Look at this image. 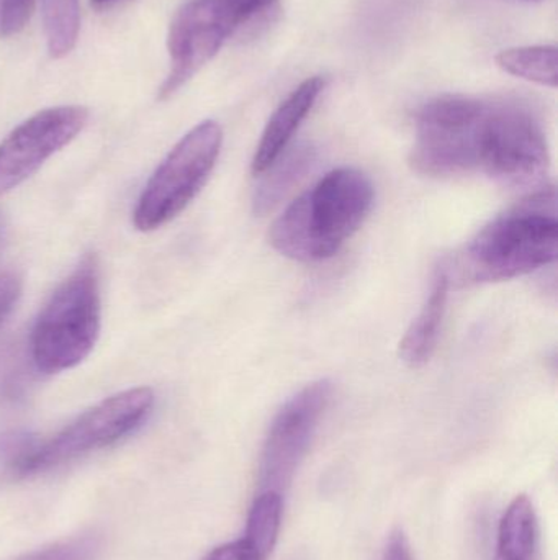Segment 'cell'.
Here are the masks:
<instances>
[{"mask_svg": "<svg viewBox=\"0 0 558 560\" xmlns=\"http://www.w3.org/2000/svg\"><path fill=\"white\" fill-rule=\"evenodd\" d=\"M549 163L543 121L518 98L439 95L416 112L409 164L422 176L480 173L526 186L543 179Z\"/></svg>", "mask_w": 558, "mask_h": 560, "instance_id": "1", "label": "cell"}, {"mask_svg": "<svg viewBox=\"0 0 558 560\" xmlns=\"http://www.w3.org/2000/svg\"><path fill=\"white\" fill-rule=\"evenodd\" d=\"M372 206L369 177L354 167H340L282 212L272 223L269 242L294 261H327L360 229Z\"/></svg>", "mask_w": 558, "mask_h": 560, "instance_id": "2", "label": "cell"}, {"mask_svg": "<svg viewBox=\"0 0 558 560\" xmlns=\"http://www.w3.org/2000/svg\"><path fill=\"white\" fill-rule=\"evenodd\" d=\"M557 246L556 189L546 187L491 220L449 268L462 283L501 282L554 265Z\"/></svg>", "mask_w": 558, "mask_h": 560, "instance_id": "3", "label": "cell"}, {"mask_svg": "<svg viewBox=\"0 0 558 560\" xmlns=\"http://www.w3.org/2000/svg\"><path fill=\"white\" fill-rule=\"evenodd\" d=\"M154 401L156 397L150 387L130 388L88 408L48 440L19 433L7 459L5 472L25 479L118 443L143 427Z\"/></svg>", "mask_w": 558, "mask_h": 560, "instance_id": "4", "label": "cell"}, {"mask_svg": "<svg viewBox=\"0 0 558 560\" xmlns=\"http://www.w3.org/2000/svg\"><path fill=\"white\" fill-rule=\"evenodd\" d=\"M100 326V275L97 258L88 255L36 316L29 336L33 368L45 375L74 369L94 351Z\"/></svg>", "mask_w": 558, "mask_h": 560, "instance_id": "5", "label": "cell"}, {"mask_svg": "<svg viewBox=\"0 0 558 560\" xmlns=\"http://www.w3.org/2000/svg\"><path fill=\"white\" fill-rule=\"evenodd\" d=\"M278 0H189L170 22L167 49L170 71L159 91L173 97L203 66L218 55L226 39L245 26L264 22Z\"/></svg>", "mask_w": 558, "mask_h": 560, "instance_id": "6", "label": "cell"}, {"mask_svg": "<svg viewBox=\"0 0 558 560\" xmlns=\"http://www.w3.org/2000/svg\"><path fill=\"white\" fill-rule=\"evenodd\" d=\"M223 131L216 121L193 127L147 180L133 212L134 229L154 232L190 206L215 170Z\"/></svg>", "mask_w": 558, "mask_h": 560, "instance_id": "7", "label": "cell"}, {"mask_svg": "<svg viewBox=\"0 0 558 560\" xmlns=\"http://www.w3.org/2000/svg\"><path fill=\"white\" fill-rule=\"evenodd\" d=\"M333 395L327 378L311 382L288 398L275 415L259 463V487L282 493L287 489L307 456L321 418Z\"/></svg>", "mask_w": 558, "mask_h": 560, "instance_id": "8", "label": "cell"}, {"mask_svg": "<svg viewBox=\"0 0 558 560\" xmlns=\"http://www.w3.org/2000/svg\"><path fill=\"white\" fill-rule=\"evenodd\" d=\"M88 120L79 105L46 108L23 121L0 143V196L25 183L49 158L68 147Z\"/></svg>", "mask_w": 558, "mask_h": 560, "instance_id": "9", "label": "cell"}, {"mask_svg": "<svg viewBox=\"0 0 558 560\" xmlns=\"http://www.w3.org/2000/svg\"><path fill=\"white\" fill-rule=\"evenodd\" d=\"M327 88V79L323 75H313L305 79L300 85L287 95L284 102L275 108L269 118L261 140L256 147L252 158L251 171L254 176L264 173L277 158L285 153L294 140L295 133L307 120L310 112L317 105L318 98Z\"/></svg>", "mask_w": 558, "mask_h": 560, "instance_id": "10", "label": "cell"}, {"mask_svg": "<svg viewBox=\"0 0 558 560\" xmlns=\"http://www.w3.org/2000/svg\"><path fill=\"white\" fill-rule=\"evenodd\" d=\"M449 287H451V276L448 268L441 266L432 278L431 290L418 316L413 319L400 341L399 355L408 368H423L435 354L446 312H448Z\"/></svg>", "mask_w": 558, "mask_h": 560, "instance_id": "11", "label": "cell"}, {"mask_svg": "<svg viewBox=\"0 0 558 560\" xmlns=\"http://www.w3.org/2000/svg\"><path fill=\"white\" fill-rule=\"evenodd\" d=\"M314 163V148L310 144L288 147L281 158L274 161L264 173L259 174L258 187L252 197V207L258 215H264L274 209L282 197L298 183L300 177L310 170Z\"/></svg>", "mask_w": 558, "mask_h": 560, "instance_id": "12", "label": "cell"}, {"mask_svg": "<svg viewBox=\"0 0 558 560\" xmlns=\"http://www.w3.org/2000/svg\"><path fill=\"white\" fill-rule=\"evenodd\" d=\"M497 556L508 559H539V520L533 502L526 495H518L501 518Z\"/></svg>", "mask_w": 558, "mask_h": 560, "instance_id": "13", "label": "cell"}, {"mask_svg": "<svg viewBox=\"0 0 558 560\" xmlns=\"http://www.w3.org/2000/svg\"><path fill=\"white\" fill-rule=\"evenodd\" d=\"M498 68L514 78L557 88V46L534 45L508 48L497 55Z\"/></svg>", "mask_w": 558, "mask_h": 560, "instance_id": "14", "label": "cell"}, {"mask_svg": "<svg viewBox=\"0 0 558 560\" xmlns=\"http://www.w3.org/2000/svg\"><path fill=\"white\" fill-rule=\"evenodd\" d=\"M284 500L275 490H261L249 510L245 541L261 559H268L277 545Z\"/></svg>", "mask_w": 558, "mask_h": 560, "instance_id": "15", "label": "cell"}, {"mask_svg": "<svg viewBox=\"0 0 558 560\" xmlns=\"http://www.w3.org/2000/svg\"><path fill=\"white\" fill-rule=\"evenodd\" d=\"M43 22L51 58H64L78 43L81 26L79 0H43Z\"/></svg>", "mask_w": 558, "mask_h": 560, "instance_id": "16", "label": "cell"}, {"mask_svg": "<svg viewBox=\"0 0 558 560\" xmlns=\"http://www.w3.org/2000/svg\"><path fill=\"white\" fill-rule=\"evenodd\" d=\"M98 552H100L98 536L81 535L13 560H95Z\"/></svg>", "mask_w": 558, "mask_h": 560, "instance_id": "17", "label": "cell"}, {"mask_svg": "<svg viewBox=\"0 0 558 560\" xmlns=\"http://www.w3.org/2000/svg\"><path fill=\"white\" fill-rule=\"evenodd\" d=\"M33 9H35V0H2V7H0L2 36L9 38V36L19 35L29 22Z\"/></svg>", "mask_w": 558, "mask_h": 560, "instance_id": "18", "label": "cell"}, {"mask_svg": "<svg viewBox=\"0 0 558 560\" xmlns=\"http://www.w3.org/2000/svg\"><path fill=\"white\" fill-rule=\"evenodd\" d=\"M22 293V282L13 272L0 271V325L9 318Z\"/></svg>", "mask_w": 558, "mask_h": 560, "instance_id": "19", "label": "cell"}, {"mask_svg": "<svg viewBox=\"0 0 558 560\" xmlns=\"http://www.w3.org/2000/svg\"><path fill=\"white\" fill-rule=\"evenodd\" d=\"M203 560H264L259 558L251 546L239 539V541L228 542V545L219 546V548L213 549L209 556Z\"/></svg>", "mask_w": 558, "mask_h": 560, "instance_id": "20", "label": "cell"}, {"mask_svg": "<svg viewBox=\"0 0 558 560\" xmlns=\"http://www.w3.org/2000/svg\"><path fill=\"white\" fill-rule=\"evenodd\" d=\"M383 560H415L412 546H409L408 538L402 529H396L390 535Z\"/></svg>", "mask_w": 558, "mask_h": 560, "instance_id": "21", "label": "cell"}, {"mask_svg": "<svg viewBox=\"0 0 558 560\" xmlns=\"http://www.w3.org/2000/svg\"><path fill=\"white\" fill-rule=\"evenodd\" d=\"M7 240V222L3 213L0 212V249H2L3 243Z\"/></svg>", "mask_w": 558, "mask_h": 560, "instance_id": "22", "label": "cell"}, {"mask_svg": "<svg viewBox=\"0 0 558 560\" xmlns=\"http://www.w3.org/2000/svg\"><path fill=\"white\" fill-rule=\"evenodd\" d=\"M111 2H115V0H91L92 5L98 7V9H100V7L108 5V3Z\"/></svg>", "mask_w": 558, "mask_h": 560, "instance_id": "23", "label": "cell"}, {"mask_svg": "<svg viewBox=\"0 0 558 560\" xmlns=\"http://www.w3.org/2000/svg\"><path fill=\"white\" fill-rule=\"evenodd\" d=\"M494 560H539V559H508V558H501V556L495 555Z\"/></svg>", "mask_w": 558, "mask_h": 560, "instance_id": "24", "label": "cell"}, {"mask_svg": "<svg viewBox=\"0 0 558 560\" xmlns=\"http://www.w3.org/2000/svg\"><path fill=\"white\" fill-rule=\"evenodd\" d=\"M523 2H537V0H523Z\"/></svg>", "mask_w": 558, "mask_h": 560, "instance_id": "25", "label": "cell"}]
</instances>
